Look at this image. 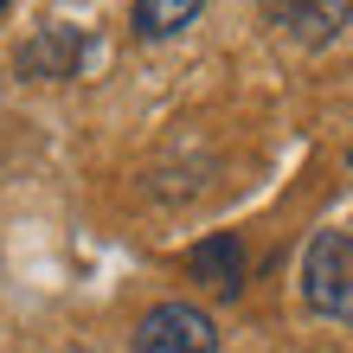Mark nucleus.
I'll list each match as a JSON object with an SVG mask.
<instances>
[{"label":"nucleus","mask_w":353,"mask_h":353,"mask_svg":"<svg viewBox=\"0 0 353 353\" xmlns=\"http://www.w3.org/2000/svg\"><path fill=\"white\" fill-rule=\"evenodd\" d=\"M302 302L321 321L353 327V225H327L302 251Z\"/></svg>","instance_id":"nucleus-1"},{"label":"nucleus","mask_w":353,"mask_h":353,"mask_svg":"<svg viewBox=\"0 0 353 353\" xmlns=\"http://www.w3.org/2000/svg\"><path fill=\"white\" fill-rule=\"evenodd\" d=\"M90 58V39L77 32V26H39L26 46H19V77H39V84H52V77H77V65Z\"/></svg>","instance_id":"nucleus-3"},{"label":"nucleus","mask_w":353,"mask_h":353,"mask_svg":"<svg viewBox=\"0 0 353 353\" xmlns=\"http://www.w3.org/2000/svg\"><path fill=\"white\" fill-rule=\"evenodd\" d=\"M205 13V0H135V32L141 39H174Z\"/></svg>","instance_id":"nucleus-6"},{"label":"nucleus","mask_w":353,"mask_h":353,"mask_svg":"<svg viewBox=\"0 0 353 353\" xmlns=\"http://www.w3.org/2000/svg\"><path fill=\"white\" fill-rule=\"evenodd\" d=\"M7 7H13V0H0V13H7Z\"/></svg>","instance_id":"nucleus-7"},{"label":"nucleus","mask_w":353,"mask_h":353,"mask_svg":"<svg viewBox=\"0 0 353 353\" xmlns=\"http://www.w3.org/2000/svg\"><path fill=\"white\" fill-rule=\"evenodd\" d=\"M129 353H219V327L193 302H161L135 321Z\"/></svg>","instance_id":"nucleus-2"},{"label":"nucleus","mask_w":353,"mask_h":353,"mask_svg":"<svg viewBox=\"0 0 353 353\" xmlns=\"http://www.w3.org/2000/svg\"><path fill=\"white\" fill-rule=\"evenodd\" d=\"M347 168H353V148H347Z\"/></svg>","instance_id":"nucleus-8"},{"label":"nucleus","mask_w":353,"mask_h":353,"mask_svg":"<svg viewBox=\"0 0 353 353\" xmlns=\"http://www.w3.org/2000/svg\"><path fill=\"white\" fill-rule=\"evenodd\" d=\"M186 270H193L205 289H219V296H238V289H244V244L232 232H212L205 244L186 251Z\"/></svg>","instance_id":"nucleus-4"},{"label":"nucleus","mask_w":353,"mask_h":353,"mask_svg":"<svg viewBox=\"0 0 353 353\" xmlns=\"http://www.w3.org/2000/svg\"><path fill=\"white\" fill-rule=\"evenodd\" d=\"M347 13H353V0H283L276 7V19L302 39V46H327V39L347 26Z\"/></svg>","instance_id":"nucleus-5"}]
</instances>
